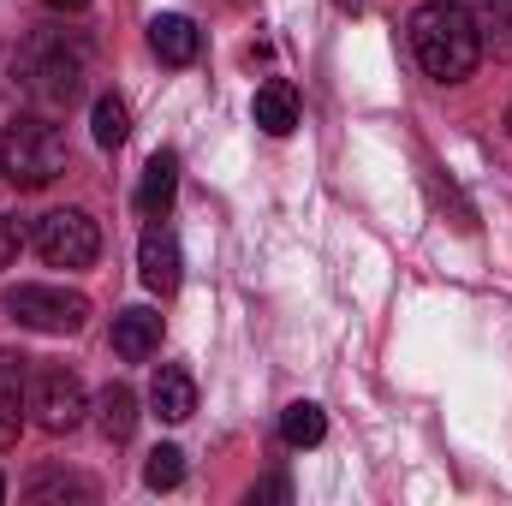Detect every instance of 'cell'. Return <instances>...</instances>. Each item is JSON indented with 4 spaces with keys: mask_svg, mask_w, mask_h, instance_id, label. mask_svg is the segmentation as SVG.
I'll return each mask as SVG.
<instances>
[{
    "mask_svg": "<svg viewBox=\"0 0 512 506\" xmlns=\"http://www.w3.org/2000/svg\"><path fill=\"white\" fill-rule=\"evenodd\" d=\"M143 483H149V489H179V483H185V453H179V447H155L149 465H143Z\"/></svg>",
    "mask_w": 512,
    "mask_h": 506,
    "instance_id": "17",
    "label": "cell"
},
{
    "mask_svg": "<svg viewBox=\"0 0 512 506\" xmlns=\"http://www.w3.org/2000/svg\"><path fill=\"white\" fill-rule=\"evenodd\" d=\"M96 429L108 441H131V429H137V393H131L126 381H108L96 393Z\"/></svg>",
    "mask_w": 512,
    "mask_h": 506,
    "instance_id": "14",
    "label": "cell"
},
{
    "mask_svg": "<svg viewBox=\"0 0 512 506\" xmlns=\"http://www.w3.org/2000/svg\"><path fill=\"white\" fill-rule=\"evenodd\" d=\"M137 274H143V286H149V292H173V286H179V274H185L179 239H173V227H167L161 215L143 227V245H137Z\"/></svg>",
    "mask_w": 512,
    "mask_h": 506,
    "instance_id": "7",
    "label": "cell"
},
{
    "mask_svg": "<svg viewBox=\"0 0 512 506\" xmlns=\"http://www.w3.org/2000/svg\"><path fill=\"white\" fill-rule=\"evenodd\" d=\"M12 256H18V221H12V215H0V268H6Z\"/></svg>",
    "mask_w": 512,
    "mask_h": 506,
    "instance_id": "20",
    "label": "cell"
},
{
    "mask_svg": "<svg viewBox=\"0 0 512 506\" xmlns=\"http://www.w3.org/2000/svg\"><path fill=\"white\" fill-rule=\"evenodd\" d=\"M126 131H131L126 102H120V96H102V102H96V143H102V149H120Z\"/></svg>",
    "mask_w": 512,
    "mask_h": 506,
    "instance_id": "18",
    "label": "cell"
},
{
    "mask_svg": "<svg viewBox=\"0 0 512 506\" xmlns=\"http://www.w3.org/2000/svg\"><path fill=\"white\" fill-rule=\"evenodd\" d=\"M411 48H417V66L435 78V84H465L483 60V42L465 18L459 0H429L411 12Z\"/></svg>",
    "mask_w": 512,
    "mask_h": 506,
    "instance_id": "1",
    "label": "cell"
},
{
    "mask_svg": "<svg viewBox=\"0 0 512 506\" xmlns=\"http://www.w3.org/2000/svg\"><path fill=\"white\" fill-rule=\"evenodd\" d=\"M0 167H6V179L18 185V191H42V185H54L60 173H66V137L60 126H48V120H12V126L0 131Z\"/></svg>",
    "mask_w": 512,
    "mask_h": 506,
    "instance_id": "2",
    "label": "cell"
},
{
    "mask_svg": "<svg viewBox=\"0 0 512 506\" xmlns=\"http://www.w3.org/2000/svg\"><path fill=\"white\" fill-rule=\"evenodd\" d=\"M24 411L36 417V429H48V435H66V429H78V423H84L90 399H84V381L72 376L66 364H42V370H30Z\"/></svg>",
    "mask_w": 512,
    "mask_h": 506,
    "instance_id": "3",
    "label": "cell"
},
{
    "mask_svg": "<svg viewBox=\"0 0 512 506\" xmlns=\"http://www.w3.org/2000/svg\"><path fill=\"white\" fill-rule=\"evenodd\" d=\"M155 346H161V316H155V310L131 304V310H120V316H114V352H120L126 364L155 358Z\"/></svg>",
    "mask_w": 512,
    "mask_h": 506,
    "instance_id": "10",
    "label": "cell"
},
{
    "mask_svg": "<svg viewBox=\"0 0 512 506\" xmlns=\"http://www.w3.org/2000/svg\"><path fill=\"white\" fill-rule=\"evenodd\" d=\"M36 251L48 268H90L102 256V227L84 209H54L36 221Z\"/></svg>",
    "mask_w": 512,
    "mask_h": 506,
    "instance_id": "6",
    "label": "cell"
},
{
    "mask_svg": "<svg viewBox=\"0 0 512 506\" xmlns=\"http://www.w3.org/2000/svg\"><path fill=\"white\" fill-rule=\"evenodd\" d=\"M149 405H155L161 423H185L197 411V381H191V370L185 364H161L155 381H149Z\"/></svg>",
    "mask_w": 512,
    "mask_h": 506,
    "instance_id": "8",
    "label": "cell"
},
{
    "mask_svg": "<svg viewBox=\"0 0 512 506\" xmlns=\"http://www.w3.org/2000/svg\"><path fill=\"white\" fill-rule=\"evenodd\" d=\"M459 6H465V18H471V30H477L483 54L512 60V0H459Z\"/></svg>",
    "mask_w": 512,
    "mask_h": 506,
    "instance_id": "11",
    "label": "cell"
},
{
    "mask_svg": "<svg viewBox=\"0 0 512 506\" xmlns=\"http://www.w3.org/2000/svg\"><path fill=\"white\" fill-rule=\"evenodd\" d=\"M48 6H54V12H84L90 0H48Z\"/></svg>",
    "mask_w": 512,
    "mask_h": 506,
    "instance_id": "21",
    "label": "cell"
},
{
    "mask_svg": "<svg viewBox=\"0 0 512 506\" xmlns=\"http://www.w3.org/2000/svg\"><path fill=\"white\" fill-rule=\"evenodd\" d=\"M6 316L18 328H36V334H78L84 316H90V298L66 292V286H12L6 292Z\"/></svg>",
    "mask_w": 512,
    "mask_h": 506,
    "instance_id": "5",
    "label": "cell"
},
{
    "mask_svg": "<svg viewBox=\"0 0 512 506\" xmlns=\"http://www.w3.org/2000/svg\"><path fill=\"white\" fill-rule=\"evenodd\" d=\"M280 435H286V447H316V441L328 435V417H322V405H310V399L286 405V417H280Z\"/></svg>",
    "mask_w": 512,
    "mask_h": 506,
    "instance_id": "16",
    "label": "cell"
},
{
    "mask_svg": "<svg viewBox=\"0 0 512 506\" xmlns=\"http://www.w3.org/2000/svg\"><path fill=\"white\" fill-rule=\"evenodd\" d=\"M18 72H24V90H30L36 102L60 108V102H72V96H78V78H84V54H78V48H66L60 36H36V42L24 48Z\"/></svg>",
    "mask_w": 512,
    "mask_h": 506,
    "instance_id": "4",
    "label": "cell"
},
{
    "mask_svg": "<svg viewBox=\"0 0 512 506\" xmlns=\"http://www.w3.org/2000/svg\"><path fill=\"white\" fill-rule=\"evenodd\" d=\"M173 191H179V155L173 149H155L149 167H143V185H137V209L155 221V215H167Z\"/></svg>",
    "mask_w": 512,
    "mask_h": 506,
    "instance_id": "12",
    "label": "cell"
},
{
    "mask_svg": "<svg viewBox=\"0 0 512 506\" xmlns=\"http://www.w3.org/2000/svg\"><path fill=\"white\" fill-rule=\"evenodd\" d=\"M0 495H6V483H0Z\"/></svg>",
    "mask_w": 512,
    "mask_h": 506,
    "instance_id": "23",
    "label": "cell"
},
{
    "mask_svg": "<svg viewBox=\"0 0 512 506\" xmlns=\"http://www.w3.org/2000/svg\"><path fill=\"white\" fill-rule=\"evenodd\" d=\"M96 501V483H84V477H36L30 483V501Z\"/></svg>",
    "mask_w": 512,
    "mask_h": 506,
    "instance_id": "19",
    "label": "cell"
},
{
    "mask_svg": "<svg viewBox=\"0 0 512 506\" xmlns=\"http://www.w3.org/2000/svg\"><path fill=\"white\" fill-rule=\"evenodd\" d=\"M507 126H512V108H507Z\"/></svg>",
    "mask_w": 512,
    "mask_h": 506,
    "instance_id": "22",
    "label": "cell"
},
{
    "mask_svg": "<svg viewBox=\"0 0 512 506\" xmlns=\"http://www.w3.org/2000/svg\"><path fill=\"white\" fill-rule=\"evenodd\" d=\"M24 387H30V358L0 352V447L18 441V405H24Z\"/></svg>",
    "mask_w": 512,
    "mask_h": 506,
    "instance_id": "13",
    "label": "cell"
},
{
    "mask_svg": "<svg viewBox=\"0 0 512 506\" xmlns=\"http://www.w3.org/2000/svg\"><path fill=\"white\" fill-rule=\"evenodd\" d=\"M251 114H256V126L268 131V137H286V131L298 126V96H292V84H262L256 90V102H251Z\"/></svg>",
    "mask_w": 512,
    "mask_h": 506,
    "instance_id": "15",
    "label": "cell"
},
{
    "mask_svg": "<svg viewBox=\"0 0 512 506\" xmlns=\"http://www.w3.org/2000/svg\"><path fill=\"white\" fill-rule=\"evenodd\" d=\"M149 48H155L167 66H191V60L203 54V30H197L185 12H161V18L149 24Z\"/></svg>",
    "mask_w": 512,
    "mask_h": 506,
    "instance_id": "9",
    "label": "cell"
}]
</instances>
